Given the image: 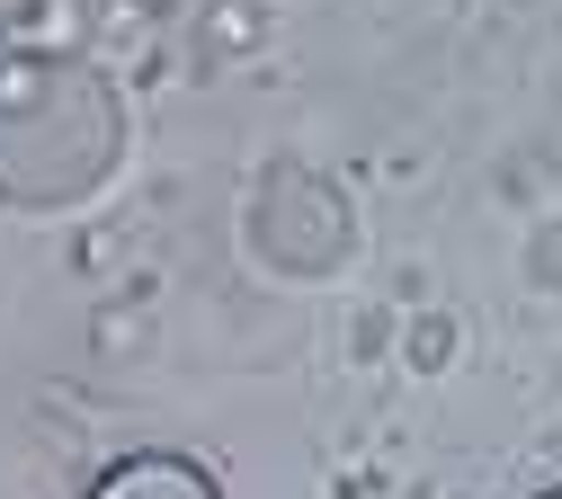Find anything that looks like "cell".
I'll list each match as a JSON object with an SVG mask.
<instances>
[{"label":"cell","instance_id":"obj_3","mask_svg":"<svg viewBox=\"0 0 562 499\" xmlns=\"http://www.w3.org/2000/svg\"><path fill=\"white\" fill-rule=\"evenodd\" d=\"M544 499H562V490H544Z\"/></svg>","mask_w":562,"mask_h":499},{"label":"cell","instance_id":"obj_1","mask_svg":"<svg viewBox=\"0 0 562 499\" xmlns=\"http://www.w3.org/2000/svg\"><path fill=\"white\" fill-rule=\"evenodd\" d=\"M125 107L108 71L81 54H10L0 63V205L63 214L116 179Z\"/></svg>","mask_w":562,"mask_h":499},{"label":"cell","instance_id":"obj_2","mask_svg":"<svg viewBox=\"0 0 562 499\" xmlns=\"http://www.w3.org/2000/svg\"><path fill=\"white\" fill-rule=\"evenodd\" d=\"M90 499H224V490L188 455H125V464H108L90 481Z\"/></svg>","mask_w":562,"mask_h":499}]
</instances>
